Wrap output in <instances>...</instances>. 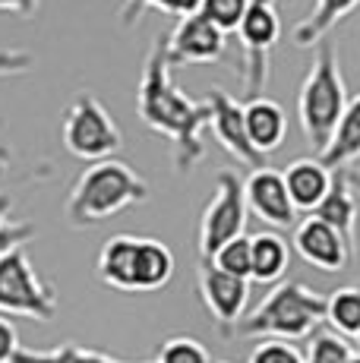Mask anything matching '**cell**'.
I'll return each mask as SVG.
<instances>
[{
	"label": "cell",
	"mask_w": 360,
	"mask_h": 363,
	"mask_svg": "<svg viewBox=\"0 0 360 363\" xmlns=\"http://www.w3.org/2000/svg\"><path fill=\"white\" fill-rule=\"evenodd\" d=\"M171 60H168V35H158L145 57L140 89H136V117L171 143L177 174H190L193 167L206 158L203 130L209 127V101H193L177 89L171 79Z\"/></svg>",
	"instance_id": "6da1fadb"
},
{
	"label": "cell",
	"mask_w": 360,
	"mask_h": 363,
	"mask_svg": "<svg viewBox=\"0 0 360 363\" xmlns=\"http://www.w3.org/2000/svg\"><path fill=\"white\" fill-rule=\"evenodd\" d=\"M145 199H149V180L130 162L111 155L101 162H89L86 171L76 177L64 202V218L73 231H86V228L105 225L108 218Z\"/></svg>",
	"instance_id": "7a4b0ae2"
},
{
	"label": "cell",
	"mask_w": 360,
	"mask_h": 363,
	"mask_svg": "<svg viewBox=\"0 0 360 363\" xmlns=\"http://www.w3.org/2000/svg\"><path fill=\"white\" fill-rule=\"evenodd\" d=\"M325 325V297L310 284L285 278L269 288L250 316H240L234 325L218 329L221 338H285L307 341Z\"/></svg>",
	"instance_id": "3957f363"
},
{
	"label": "cell",
	"mask_w": 360,
	"mask_h": 363,
	"mask_svg": "<svg viewBox=\"0 0 360 363\" xmlns=\"http://www.w3.org/2000/svg\"><path fill=\"white\" fill-rule=\"evenodd\" d=\"M348 101V82L342 73L338 48L322 38L316 45L313 64L300 82V92H297V121H300V130L313 152H322L329 145Z\"/></svg>",
	"instance_id": "277c9868"
},
{
	"label": "cell",
	"mask_w": 360,
	"mask_h": 363,
	"mask_svg": "<svg viewBox=\"0 0 360 363\" xmlns=\"http://www.w3.org/2000/svg\"><path fill=\"white\" fill-rule=\"evenodd\" d=\"M57 288L41 278L26 247H13L0 256V313L26 316L35 323H51L57 316Z\"/></svg>",
	"instance_id": "5b68a950"
},
{
	"label": "cell",
	"mask_w": 360,
	"mask_h": 363,
	"mask_svg": "<svg viewBox=\"0 0 360 363\" xmlns=\"http://www.w3.org/2000/svg\"><path fill=\"white\" fill-rule=\"evenodd\" d=\"M60 143L79 162H101L123 149V133L92 92H79L64 111Z\"/></svg>",
	"instance_id": "8992f818"
},
{
	"label": "cell",
	"mask_w": 360,
	"mask_h": 363,
	"mask_svg": "<svg viewBox=\"0 0 360 363\" xmlns=\"http://www.w3.org/2000/svg\"><path fill=\"white\" fill-rule=\"evenodd\" d=\"M247 221H250V206H247L244 180L234 171H221L215 180V193L199 218V259H215V253L227 240L247 234Z\"/></svg>",
	"instance_id": "52a82bcc"
},
{
	"label": "cell",
	"mask_w": 360,
	"mask_h": 363,
	"mask_svg": "<svg viewBox=\"0 0 360 363\" xmlns=\"http://www.w3.org/2000/svg\"><path fill=\"white\" fill-rule=\"evenodd\" d=\"M237 38L244 48V86L247 92L262 95V89L269 86V76H272V51L281 38V16L275 0H250L244 19L237 26Z\"/></svg>",
	"instance_id": "ba28073f"
},
{
	"label": "cell",
	"mask_w": 360,
	"mask_h": 363,
	"mask_svg": "<svg viewBox=\"0 0 360 363\" xmlns=\"http://www.w3.org/2000/svg\"><path fill=\"white\" fill-rule=\"evenodd\" d=\"M227 51V32H221L206 13H186L177 19L174 32L168 35L171 67H203L215 64Z\"/></svg>",
	"instance_id": "9c48e42d"
},
{
	"label": "cell",
	"mask_w": 360,
	"mask_h": 363,
	"mask_svg": "<svg viewBox=\"0 0 360 363\" xmlns=\"http://www.w3.org/2000/svg\"><path fill=\"white\" fill-rule=\"evenodd\" d=\"M206 101H209V111H212L209 130H212V136L218 139L221 149H225L231 158H237L244 167H250V171L266 164L269 155H262V152L256 149L250 133H247L244 104L234 99L231 92H225V89H209Z\"/></svg>",
	"instance_id": "30bf717a"
},
{
	"label": "cell",
	"mask_w": 360,
	"mask_h": 363,
	"mask_svg": "<svg viewBox=\"0 0 360 363\" xmlns=\"http://www.w3.org/2000/svg\"><path fill=\"white\" fill-rule=\"evenodd\" d=\"M244 193H247V206L262 225L275 228V231H294L297 228V206L288 193L285 174L275 167L262 164L250 171V177L244 180Z\"/></svg>",
	"instance_id": "8fae6325"
},
{
	"label": "cell",
	"mask_w": 360,
	"mask_h": 363,
	"mask_svg": "<svg viewBox=\"0 0 360 363\" xmlns=\"http://www.w3.org/2000/svg\"><path fill=\"white\" fill-rule=\"evenodd\" d=\"M294 250L307 265H313V269H320V272H329V275L348 269L351 259H354L348 250V240H344L329 221H322L320 215H313V212H307V218L297 221Z\"/></svg>",
	"instance_id": "7c38bea8"
},
{
	"label": "cell",
	"mask_w": 360,
	"mask_h": 363,
	"mask_svg": "<svg viewBox=\"0 0 360 363\" xmlns=\"http://www.w3.org/2000/svg\"><path fill=\"white\" fill-rule=\"evenodd\" d=\"M199 294L209 310V316L215 319V329H227L234 325L247 310L250 300V278L231 275V272L218 269L215 262H203L199 269Z\"/></svg>",
	"instance_id": "4fadbf2b"
},
{
	"label": "cell",
	"mask_w": 360,
	"mask_h": 363,
	"mask_svg": "<svg viewBox=\"0 0 360 363\" xmlns=\"http://www.w3.org/2000/svg\"><path fill=\"white\" fill-rule=\"evenodd\" d=\"M354 184L348 180V171H335L332 177V186L325 193V199L313 208V215H320L322 221H329L338 234L348 240L351 256H357V196H354Z\"/></svg>",
	"instance_id": "5bb4252c"
},
{
	"label": "cell",
	"mask_w": 360,
	"mask_h": 363,
	"mask_svg": "<svg viewBox=\"0 0 360 363\" xmlns=\"http://www.w3.org/2000/svg\"><path fill=\"white\" fill-rule=\"evenodd\" d=\"M244 121H247V133H250L253 145L262 155H272L285 145L288 139V114L275 99L269 95H253L244 104Z\"/></svg>",
	"instance_id": "9a60e30c"
},
{
	"label": "cell",
	"mask_w": 360,
	"mask_h": 363,
	"mask_svg": "<svg viewBox=\"0 0 360 363\" xmlns=\"http://www.w3.org/2000/svg\"><path fill=\"white\" fill-rule=\"evenodd\" d=\"M136 250H140L136 234H114L105 240L99 253V278L111 291L136 294Z\"/></svg>",
	"instance_id": "2e32d148"
},
{
	"label": "cell",
	"mask_w": 360,
	"mask_h": 363,
	"mask_svg": "<svg viewBox=\"0 0 360 363\" xmlns=\"http://www.w3.org/2000/svg\"><path fill=\"white\" fill-rule=\"evenodd\" d=\"M285 184H288V193L294 199L297 212H313L316 206L325 199L332 186V177L335 171L322 164V158H297L291 162L285 171Z\"/></svg>",
	"instance_id": "e0dca14e"
},
{
	"label": "cell",
	"mask_w": 360,
	"mask_h": 363,
	"mask_svg": "<svg viewBox=\"0 0 360 363\" xmlns=\"http://www.w3.org/2000/svg\"><path fill=\"white\" fill-rule=\"evenodd\" d=\"M174 278V253L155 237H140L136 250V294H155Z\"/></svg>",
	"instance_id": "ac0fdd59"
},
{
	"label": "cell",
	"mask_w": 360,
	"mask_h": 363,
	"mask_svg": "<svg viewBox=\"0 0 360 363\" xmlns=\"http://www.w3.org/2000/svg\"><path fill=\"white\" fill-rule=\"evenodd\" d=\"M320 158L332 171H348L360 158V95L348 101V108H344L342 121L332 133L329 145L320 152Z\"/></svg>",
	"instance_id": "d6986e66"
},
{
	"label": "cell",
	"mask_w": 360,
	"mask_h": 363,
	"mask_svg": "<svg viewBox=\"0 0 360 363\" xmlns=\"http://www.w3.org/2000/svg\"><path fill=\"white\" fill-rule=\"evenodd\" d=\"M360 6V0H316V6L294 26L291 38L297 48H316L320 41L335 29L342 19H348Z\"/></svg>",
	"instance_id": "ffe728a7"
},
{
	"label": "cell",
	"mask_w": 360,
	"mask_h": 363,
	"mask_svg": "<svg viewBox=\"0 0 360 363\" xmlns=\"http://www.w3.org/2000/svg\"><path fill=\"white\" fill-rule=\"evenodd\" d=\"M253 240V275L250 281L256 284H275L285 278L288 262H291V247L275 228L259 231L250 237Z\"/></svg>",
	"instance_id": "44dd1931"
},
{
	"label": "cell",
	"mask_w": 360,
	"mask_h": 363,
	"mask_svg": "<svg viewBox=\"0 0 360 363\" xmlns=\"http://www.w3.org/2000/svg\"><path fill=\"white\" fill-rule=\"evenodd\" d=\"M13 363H155V360H123L105 351H92L76 341H64L54 351H32V347H19Z\"/></svg>",
	"instance_id": "7402d4cb"
},
{
	"label": "cell",
	"mask_w": 360,
	"mask_h": 363,
	"mask_svg": "<svg viewBox=\"0 0 360 363\" xmlns=\"http://www.w3.org/2000/svg\"><path fill=\"white\" fill-rule=\"evenodd\" d=\"M325 323L329 329L342 332L344 338H354L360 332V288L344 284L325 297Z\"/></svg>",
	"instance_id": "603a6c76"
},
{
	"label": "cell",
	"mask_w": 360,
	"mask_h": 363,
	"mask_svg": "<svg viewBox=\"0 0 360 363\" xmlns=\"http://www.w3.org/2000/svg\"><path fill=\"white\" fill-rule=\"evenodd\" d=\"M307 363H348L354 357V345H348L342 332L335 329H316L307 338Z\"/></svg>",
	"instance_id": "cb8c5ba5"
},
{
	"label": "cell",
	"mask_w": 360,
	"mask_h": 363,
	"mask_svg": "<svg viewBox=\"0 0 360 363\" xmlns=\"http://www.w3.org/2000/svg\"><path fill=\"white\" fill-rule=\"evenodd\" d=\"M199 6H203V0H123L117 19H120L123 29H133L142 19L145 10H158V13H164V16L180 19V16H186V13H196Z\"/></svg>",
	"instance_id": "d4e9b609"
},
{
	"label": "cell",
	"mask_w": 360,
	"mask_h": 363,
	"mask_svg": "<svg viewBox=\"0 0 360 363\" xmlns=\"http://www.w3.org/2000/svg\"><path fill=\"white\" fill-rule=\"evenodd\" d=\"M212 262H215L218 269L231 272V275L250 278V275H253V240H250L247 234L234 237V240H227L225 247L218 250Z\"/></svg>",
	"instance_id": "484cf974"
},
{
	"label": "cell",
	"mask_w": 360,
	"mask_h": 363,
	"mask_svg": "<svg viewBox=\"0 0 360 363\" xmlns=\"http://www.w3.org/2000/svg\"><path fill=\"white\" fill-rule=\"evenodd\" d=\"M155 363H212V357L199 338H193V335H174V338H168L162 345Z\"/></svg>",
	"instance_id": "4316f807"
},
{
	"label": "cell",
	"mask_w": 360,
	"mask_h": 363,
	"mask_svg": "<svg viewBox=\"0 0 360 363\" xmlns=\"http://www.w3.org/2000/svg\"><path fill=\"white\" fill-rule=\"evenodd\" d=\"M32 237H35V225L13 218L10 199L0 196V256L10 253L13 247H23V243H29Z\"/></svg>",
	"instance_id": "83f0119b"
},
{
	"label": "cell",
	"mask_w": 360,
	"mask_h": 363,
	"mask_svg": "<svg viewBox=\"0 0 360 363\" xmlns=\"http://www.w3.org/2000/svg\"><path fill=\"white\" fill-rule=\"evenodd\" d=\"M247 6H250V0H203L199 13H206L221 32H237Z\"/></svg>",
	"instance_id": "f1b7e54d"
},
{
	"label": "cell",
	"mask_w": 360,
	"mask_h": 363,
	"mask_svg": "<svg viewBox=\"0 0 360 363\" xmlns=\"http://www.w3.org/2000/svg\"><path fill=\"white\" fill-rule=\"evenodd\" d=\"M247 363H307L300 351L294 347V341L285 338H259V345L253 347Z\"/></svg>",
	"instance_id": "f546056e"
},
{
	"label": "cell",
	"mask_w": 360,
	"mask_h": 363,
	"mask_svg": "<svg viewBox=\"0 0 360 363\" xmlns=\"http://www.w3.org/2000/svg\"><path fill=\"white\" fill-rule=\"evenodd\" d=\"M35 67V57L23 48H0V79L4 76H23V73H32Z\"/></svg>",
	"instance_id": "4dcf8cb0"
},
{
	"label": "cell",
	"mask_w": 360,
	"mask_h": 363,
	"mask_svg": "<svg viewBox=\"0 0 360 363\" xmlns=\"http://www.w3.org/2000/svg\"><path fill=\"white\" fill-rule=\"evenodd\" d=\"M19 332L16 325L10 323V319H4V313H0V363H13L19 354Z\"/></svg>",
	"instance_id": "1f68e13d"
},
{
	"label": "cell",
	"mask_w": 360,
	"mask_h": 363,
	"mask_svg": "<svg viewBox=\"0 0 360 363\" xmlns=\"http://www.w3.org/2000/svg\"><path fill=\"white\" fill-rule=\"evenodd\" d=\"M41 0H0V13H13V16L32 19L38 13Z\"/></svg>",
	"instance_id": "d6a6232c"
},
{
	"label": "cell",
	"mask_w": 360,
	"mask_h": 363,
	"mask_svg": "<svg viewBox=\"0 0 360 363\" xmlns=\"http://www.w3.org/2000/svg\"><path fill=\"white\" fill-rule=\"evenodd\" d=\"M10 164H13V149H10V145H4V143H0V180L6 177V171H10Z\"/></svg>",
	"instance_id": "836d02e7"
},
{
	"label": "cell",
	"mask_w": 360,
	"mask_h": 363,
	"mask_svg": "<svg viewBox=\"0 0 360 363\" xmlns=\"http://www.w3.org/2000/svg\"><path fill=\"white\" fill-rule=\"evenodd\" d=\"M348 180L354 184V190L360 193V171H357V167H351V171H348Z\"/></svg>",
	"instance_id": "e575fe53"
},
{
	"label": "cell",
	"mask_w": 360,
	"mask_h": 363,
	"mask_svg": "<svg viewBox=\"0 0 360 363\" xmlns=\"http://www.w3.org/2000/svg\"><path fill=\"white\" fill-rule=\"evenodd\" d=\"M354 345H357V351H360V332L354 335Z\"/></svg>",
	"instance_id": "d590c367"
},
{
	"label": "cell",
	"mask_w": 360,
	"mask_h": 363,
	"mask_svg": "<svg viewBox=\"0 0 360 363\" xmlns=\"http://www.w3.org/2000/svg\"><path fill=\"white\" fill-rule=\"evenodd\" d=\"M348 363H360V354H354V357H351Z\"/></svg>",
	"instance_id": "8d00e7d4"
},
{
	"label": "cell",
	"mask_w": 360,
	"mask_h": 363,
	"mask_svg": "<svg viewBox=\"0 0 360 363\" xmlns=\"http://www.w3.org/2000/svg\"><path fill=\"white\" fill-rule=\"evenodd\" d=\"M212 363H231V360H212Z\"/></svg>",
	"instance_id": "74e56055"
}]
</instances>
